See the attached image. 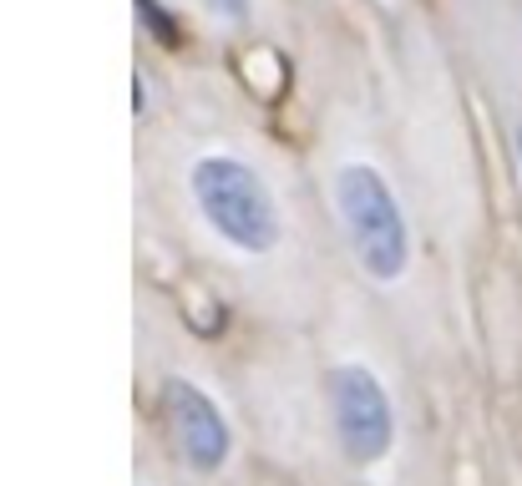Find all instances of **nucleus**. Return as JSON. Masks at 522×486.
I'll return each mask as SVG.
<instances>
[{"instance_id":"obj_1","label":"nucleus","mask_w":522,"mask_h":486,"mask_svg":"<svg viewBox=\"0 0 522 486\" xmlns=\"http://www.w3.org/2000/svg\"><path fill=\"white\" fill-rule=\"evenodd\" d=\"M193 198L213 233H223L239 254H269L279 243V208L264 178L239 157H198L193 162Z\"/></svg>"},{"instance_id":"obj_2","label":"nucleus","mask_w":522,"mask_h":486,"mask_svg":"<svg viewBox=\"0 0 522 486\" xmlns=\"http://www.w3.org/2000/svg\"><path fill=\"white\" fill-rule=\"evenodd\" d=\"M335 203H340V218L350 228V243H355L365 274L381 284L401 279L406 259H411V233H406L391 183L370 162H345L335 173Z\"/></svg>"},{"instance_id":"obj_3","label":"nucleus","mask_w":522,"mask_h":486,"mask_svg":"<svg viewBox=\"0 0 522 486\" xmlns=\"http://www.w3.org/2000/svg\"><path fill=\"white\" fill-rule=\"evenodd\" d=\"M330 405H335L340 446H345V456L355 466H370V461H381L391 451V441H396L391 395L365 365H340L330 375Z\"/></svg>"},{"instance_id":"obj_4","label":"nucleus","mask_w":522,"mask_h":486,"mask_svg":"<svg viewBox=\"0 0 522 486\" xmlns=\"http://www.w3.org/2000/svg\"><path fill=\"white\" fill-rule=\"evenodd\" d=\"M163 400H168L173 441H178V451L188 456L193 471H218L223 461H229V446H234L229 421L218 416V405H213L193 380H168Z\"/></svg>"},{"instance_id":"obj_5","label":"nucleus","mask_w":522,"mask_h":486,"mask_svg":"<svg viewBox=\"0 0 522 486\" xmlns=\"http://www.w3.org/2000/svg\"><path fill=\"white\" fill-rule=\"evenodd\" d=\"M137 16H142L147 26H153V36H158L163 46H173V41H178V21H168V16L153 6V0H137Z\"/></svg>"},{"instance_id":"obj_6","label":"nucleus","mask_w":522,"mask_h":486,"mask_svg":"<svg viewBox=\"0 0 522 486\" xmlns=\"http://www.w3.org/2000/svg\"><path fill=\"white\" fill-rule=\"evenodd\" d=\"M208 11H218V16H229V21H239L249 6H244V0H208Z\"/></svg>"},{"instance_id":"obj_7","label":"nucleus","mask_w":522,"mask_h":486,"mask_svg":"<svg viewBox=\"0 0 522 486\" xmlns=\"http://www.w3.org/2000/svg\"><path fill=\"white\" fill-rule=\"evenodd\" d=\"M517 147H522V137H517Z\"/></svg>"}]
</instances>
